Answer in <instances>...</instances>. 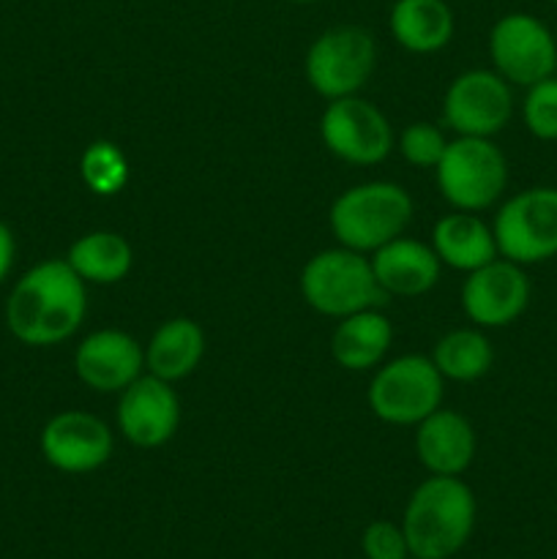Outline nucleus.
<instances>
[{
  "instance_id": "f257e3e1",
  "label": "nucleus",
  "mask_w": 557,
  "mask_h": 559,
  "mask_svg": "<svg viewBox=\"0 0 557 559\" xmlns=\"http://www.w3.org/2000/svg\"><path fill=\"white\" fill-rule=\"evenodd\" d=\"M85 282L66 260H44L16 278L5 300V325L25 347H55L80 331Z\"/></svg>"
},
{
  "instance_id": "f03ea898",
  "label": "nucleus",
  "mask_w": 557,
  "mask_h": 559,
  "mask_svg": "<svg viewBox=\"0 0 557 559\" xmlns=\"http://www.w3.org/2000/svg\"><path fill=\"white\" fill-rule=\"evenodd\" d=\"M475 527V497L459 475H431L410 495L402 530L410 557L451 559Z\"/></svg>"
},
{
  "instance_id": "7ed1b4c3",
  "label": "nucleus",
  "mask_w": 557,
  "mask_h": 559,
  "mask_svg": "<svg viewBox=\"0 0 557 559\" xmlns=\"http://www.w3.org/2000/svg\"><path fill=\"white\" fill-rule=\"evenodd\" d=\"M328 222L339 246L371 254L393 238H402L413 222V200L399 183L369 180L339 194Z\"/></svg>"
},
{
  "instance_id": "20e7f679",
  "label": "nucleus",
  "mask_w": 557,
  "mask_h": 559,
  "mask_svg": "<svg viewBox=\"0 0 557 559\" xmlns=\"http://www.w3.org/2000/svg\"><path fill=\"white\" fill-rule=\"evenodd\" d=\"M300 295L317 314L336 320L388 304V293L377 284L366 254L344 246L320 251L306 262L300 271Z\"/></svg>"
},
{
  "instance_id": "39448f33",
  "label": "nucleus",
  "mask_w": 557,
  "mask_h": 559,
  "mask_svg": "<svg viewBox=\"0 0 557 559\" xmlns=\"http://www.w3.org/2000/svg\"><path fill=\"white\" fill-rule=\"evenodd\" d=\"M440 194L453 211L478 213L495 205L508 186V162L486 136H457L435 167Z\"/></svg>"
},
{
  "instance_id": "423d86ee",
  "label": "nucleus",
  "mask_w": 557,
  "mask_h": 559,
  "mask_svg": "<svg viewBox=\"0 0 557 559\" xmlns=\"http://www.w3.org/2000/svg\"><path fill=\"white\" fill-rule=\"evenodd\" d=\"M442 402V374L426 355H402L377 369L369 407L382 424L418 426Z\"/></svg>"
},
{
  "instance_id": "0eeeda50",
  "label": "nucleus",
  "mask_w": 557,
  "mask_h": 559,
  "mask_svg": "<svg viewBox=\"0 0 557 559\" xmlns=\"http://www.w3.org/2000/svg\"><path fill=\"white\" fill-rule=\"evenodd\" d=\"M491 233H495L500 257L522 267L557 257L555 186H533L502 202Z\"/></svg>"
},
{
  "instance_id": "6e6552de",
  "label": "nucleus",
  "mask_w": 557,
  "mask_h": 559,
  "mask_svg": "<svg viewBox=\"0 0 557 559\" xmlns=\"http://www.w3.org/2000/svg\"><path fill=\"white\" fill-rule=\"evenodd\" d=\"M377 44L358 25H339L320 33L306 52V80L317 96L336 102L355 96L371 76Z\"/></svg>"
},
{
  "instance_id": "1a4fd4ad",
  "label": "nucleus",
  "mask_w": 557,
  "mask_h": 559,
  "mask_svg": "<svg viewBox=\"0 0 557 559\" xmlns=\"http://www.w3.org/2000/svg\"><path fill=\"white\" fill-rule=\"evenodd\" d=\"M489 58L508 85L530 87L555 76L557 41L538 16L513 11L491 25Z\"/></svg>"
},
{
  "instance_id": "9d476101",
  "label": "nucleus",
  "mask_w": 557,
  "mask_h": 559,
  "mask_svg": "<svg viewBox=\"0 0 557 559\" xmlns=\"http://www.w3.org/2000/svg\"><path fill=\"white\" fill-rule=\"evenodd\" d=\"M320 136L333 156L355 167L386 162L393 151V129L388 118L375 104L358 96L328 102L320 118Z\"/></svg>"
},
{
  "instance_id": "9b49d317",
  "label": "nucleus",
  "mask_w": 557,
  "mask_h": 559,
  "mask_svg": "<svg viewBox=\"0 0 557 559\" xmlns=\"http://www.w3.org/2000/svg\"><path fill=\"white\" fill-rule=\"evenodd\" d=\"M513 115L511 85L495 69H473L459 74L442 98V123L459 136L491 140Z\"/></svg>"
},
{
  "instance_id": "f8f14e48",
  "label": "nucleus",
  "mask_w": 557,
  "mask_h": 559,
  "mask_svg": "<svg viewBox=\"0 0 557 559\" xmlns=\"http://www.w3.org/2000/svg\"><path fill=\"white\" fill-rule=\"evenodd\" d=\"M112 445L107 424L82 409L52 415L38 437L44 462L66 475H85L104 467L112 456Z\"/></svg>"
},
{
  "instance_id": "ddd939ff",
  "label": "nucleus",
  "mask_w": 557,
  "mask_h": 559,
  "mask_svg": "<svg viewBox=\"0 0 557 559\" xmlns=\"http://www.w3.org/2000/svg\"><path fill=\"white\" fill-rule=\"evenodd\" d=\"M530 304V278L522 265L497 257L467 273L462 309L478 328H506L524 314Z\"/></svg>"
},
{
  "instance_id": "4468645a",
  "label": "nucleus",
  "mask_w": 557,
  "mask_h": 559,
  "mask_svg": "<svg viewBox=\"0 0 557 559\" xmlns=\"http://www.w3.org/2000/svg\"><path fill=\"white\" fill-rule=\"evenodd\" d=\"M180 402L173 382L153 374H140L129 388L120 391L118 429L131 445L162 448L178 431Z\"/></svg>"
},
{
  "instance_id": "2eb2a0df",
  "label": "nucleus",
  "mask_w": 557,
  "mask_h": 559,
  "mask_svg": "<svg viewBox=\"0 0 557 559\" xmlns=\"http://www.w3.org/2000/svg\"><path fill=\"white\" fill-rule=\"evenodd\" d=\"M145 369V349L123 331H96L80 342L74 371L91 391L120 393Z\"/></svg>"
},
{
  "instance_id": "dca6fc26",
  "label": "nucleus",
  "mask_w": 557,
  "mask_h": 559,
  "mask_svg": "<svg viewBox=\"0 0 557 559\" xmlns=\"http://www.w3.org/2000/svg\"><path fill=\"white\" fill-rule=\"evenodd\" d=\"M371 271H375L377 284L399 298H418L429 293L440 278V265L435 249L413 238H393L391 243L380 246L369 257Z\"/></svg>"
},
{
  "instance_id": "f3484780",
  "label": "nucleus",
  "mask_w": 557,
  "mask_h": 559,
  "mask_svg": "<svg viewBox=\"0 0 557 559\" xmlns=\"http://www.w3.org/2000/svg\"><path fill=\"white\" fill-rule=\"evenodd\" d=\"M415 451L431 475H462L475 459V429L453 409H435L415 431Z\"/></svg>"
},
{
  "instance_id": "a211bd4d",
  "label": "nucleus",
  "mask_w": 557,
  "mask_h": 559,
  "mask_svg": "<svg viewBox=\"0 0 557 559\" xmlns=\"http://www.w3.org/2000/svg\"><path fill=\"white\" fill-rule=\"evenodd\" d=\"M393 328L380 309L342 317L331 338V355L342 369L369 371L382 366L391 349Z\"/></svg>"
},
{
  "instance_id": "6ab92c4d",
  "label": "nucleus",
  "mask_w": 557,
  "mask_h": 559,
  "mask_svg": "<svg viewBox=\"0 0 557 559\" xmlns=\"http://www.w3.org/2000/svg\"><path fill=\"white\" fill-rule=\"evenodd\" d=\"M431 249L442 265L464 273L500 257L491 227H486L475 213L464 211L448 213L435 224Z\"/></svg>"
},
{
  "instance_id": "aec40b11",
  "label": "nucleus",
  "mask_w": 557,
  "mask_h": 559,
  "mask_svg": "<svg viewBox=\"0 0 557 559\" xmlns=\"http://www.w3.org/2000/svg\"><path fill=\"white\" fill-rule=\"evenodd\" d=\"M205 355V333L189 317H173L162 322L145 349L147 374L164 382H178L200 366Z\"/></svg>"
},
{
  "instance_id": "412c9836",
  "label": "nucleus",
  "mask_w": 557,
  "mask_h": 559,
  "mask_svg": "<svg viewBox=\"0 0 557 559\" xmlns=\"http://www.w3.org/2000/svg\"><path fill=\"white\" fill-rule=\"evenodd\" d=\"M388 22L399 47L415 55L440 52L453 38V11L446 0H396Z\"/></svg>"
},
{
  "instance_id": "4be33fe9",
  "label": "nucleus",
  "mask_w": 557,
  "mask_h": 559,
  "mask_svg": "<svg viewBox=\"0 0 557 559\" xmlns=\"http://www.w3.org/2000/svg\"><path fill=\"white\" fill-rule=\"evenodd\" d=\"M66 262L85 284H118L120 278L129 276L134 251L123 235L98 229L74 240Z\"/></svg>"
},
{
  "instance_id": "5701e85b",
  "label": "nucleus",
  "mask_w": 557,
  "mask_h": 559,
  "mask_svg": "<svg viewBox=\"0 0 557 559\" xmlns=\"http://www.w3.org/2000/svg\"><path fill=\"white\" fill-rule=\"evenodd\" d=\"M431 360H435L442 380L475 382L491 369V364H495V349H491V342L481 331H475V328H459V331L446 333L435 344Z\"/></svg>"
},
{
  "instance_id": "b1692460",
  "label": "nucleus",
  "mask_w": 557,
  "mask_h": 559,
  "mask_svg": "<svg viewBox=\"0 0 557 559\" xmlns=\"http://www.w3.org/2000/svg\"><path fill=\"white\" fill-rule=\"evenodd\" d=\"M82 183L98 197H112L129 183V162L115 142H93L80 158Z\"/></svg>"
},
{
  "instance_id": "393cba45",
  "label": "nucleus",
  "mask_w": 557,
  "mask_h": 559,
  "mask_svg": "<svg viewBox=\"0 0 557 559\" xmlns=\"http://www.w3.org/2000/svg\"><path fill=\"white\" fill-rule=\"evenodd\" d=\"M522 120L535 140H557V76H546L528 87L522 102Z\"/></svg>"
},
{
  "instance_id": "a878e982",
  "label": "nucleus",
  "mask_w": 557,
  "mask_h": 559,
  "mask_svg": "<svg viewBox=\"0 0 557 559\" xmlns=\"http://www.w3.org/2000/svg\"><path fill=\"white\" fill-rule=\"evenodd\" d=\"M448 140L442 131L431 123H413L402 131L399 136V153L407 164L420 169H435L440 164L442 153H446Z\"/></svg>"
},
{
  "instance_id": "bb28decb",
  "label": "nucleus",
  "mask_w": 557,
  "mask_h": 559,
  "mask_svg": "<svg viewBox=\"0 0 557 559\" xmlns=\"http://www.w3.org/2000/svg\"><path fill=\"white\" fill-rule=\"evenodd\" d=\"M360 549H364L366 559H407L410 555L404 530L391 522H371L364 530Z\"/></svg>"
},
{
  "instance_id": "cd10ccee",
  "label": "nucleus",
  "mask_w": 557,
  "mask_h": 559,
  "mask_svg": "<svg viewBox=\"0 0 557 559\" xmlns=\"http://www.w3.org/2000/svg\"><path fill=\"white\" fill-rule=\"evenodd\" d=\"M14 257H16L14 233L9 229V224L0 222V284L9 278L11 267H14Z\"/></svg>"
},
{
  "instance_id": "c85d7f7f",
  "label": "nucleus",
  "mask_w": 557,
  "mask_h": 559,
  "mask_svg": "<svg viewBox=\"0 0 557 559\" xmlns=\"http://www.w3.org/2000/svg\"><path fill=\"white\" fill-rule=\"evenodd\" d=\"M289 3H300V5H304V3H317V0H289Z\"/></svg>"
},
{
  "instance_id": "c756f323",
  "label": "nucleus",
  "mask_w": 557,
  "mask_h": 559,
  "mask_svg": "<svg viewBox=\"0 0 557 559\" xmlns=\"http://www.w3.org/2000/svg\"><path fill=\"white\" fill-rule=\"evenodd\" d=\"M552 3H555V5H557V0H552Z\"/></svg>"
},
{
  "instance_id": "7c9ffc66",
  "label": "nucleus",
  "mask_w": 557,
  "mask_h": 559,
  "mask_svg": "<svg viewBox=\"0 0 557 559\" xmlns=\"http://www.w3.org/2000/svg\"><path fill=\"white\" fill-rule=\"evenodd\" d=\"M555 76H557V69H555Z\"/></svg>"
},
{
  "instance_id": "2f4dec72",
  "label": "nucleus",
  "mask_w": 557,
  "mask_h": 559,
  "mask_svg": "<svg viewBox=\"0 0 557 559\" xmlns=\"http://www.w3.org/2000/svg\"><path fill=\"white\" fill-rule=\"evenodd\" d=\"M413 559H415V557H413Z\"/></svg>"
}]
</instances>
